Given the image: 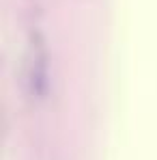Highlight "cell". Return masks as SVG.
I'll use <instances>...</instances> for the list:
<instances>
[{
  "label": "cell",
  "instance_id": "obj_1",
  "mask_svg": "<svg viewBox=\"0 0 157 160\" xmlns=\"http://www.w3.org/2000/svg\"><path fill=\"white\" fill-rule=\"evenodd\" d=\"M30 91L37 98L48 93V48L39 30L30 32Z\"/></svg>",
  "mask_w": 157,
  "mask_h": 160
}]
</instances>
